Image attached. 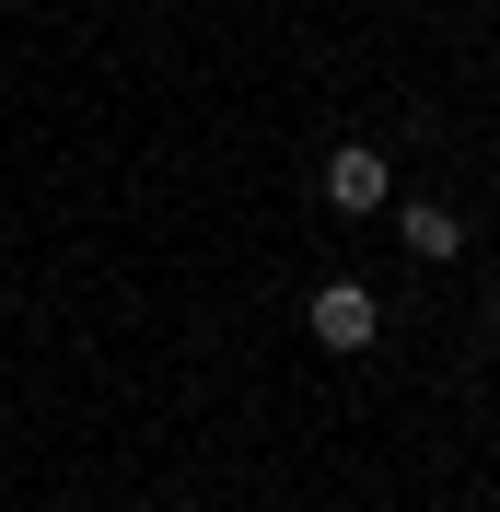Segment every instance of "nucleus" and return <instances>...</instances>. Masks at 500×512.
<instances>
[{
    "label": "nucleus",
    "mask_w": 500,
    "mask_h": 512,
    "mask_svg": "<svg viewBox=\"0 0 500 512\" xmlns=\"http://www.w3.org/2000/svg\"><path fill=\"white\" fill-rule=\"evenodd\" d=\"M303 315H314V338H326V350H373L384 303H373V291H361V280H326V291H314V303H303Z\"/></svg>",
    "instance_id": "1"
},
{
    "label": "nucleus",
    "mask_w": 500,
    "mask_h": 512,
    "mask_svg": "<svg viewBox=\"0 0 500 512\" xmlns=\"http://www.w3.org/2000/svg\"><path fill=\"white\" fill-rule=\"evenodd\" d=\"M326 198H338V210H384V198H396V163H384L373 140H349V152L326 163Z\"/></svg>",
    "instance_id": "2"
},
{
    "label": "nucleus",
    "mask_w": 500,
    "mask_h": 512,
    "mask_svg": "<svg viewBox=\"0 0 500 512\" xmlns=\"http://www.w3.org/2000/svg\"><path fill=\"white\" fill-rule=\"evenodd\" d=\"M396 233H407V256H431V268L466 245V222H454V210H431V198H407V210H396Z\"/></svg>",
    "instance_id": "3"
}]
</instances>
